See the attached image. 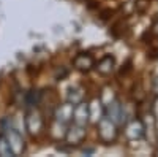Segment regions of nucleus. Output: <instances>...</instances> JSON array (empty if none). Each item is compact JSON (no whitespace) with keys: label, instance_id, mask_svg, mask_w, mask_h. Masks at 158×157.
I'll use <instances>...</instances> for the list:
<instances>
[{"label":"nucleus","instance_id":"nucleus-1","mask_svg":"<svg viewBox=\"0 0 158 157\" xmlns=\"http://www.w3.org/2000/svg\"><path fill=\"white\" fill-rule=\"evenodd\" d=\"M6 140L10 143L13 155H19L24 151V140H22V137L16 132V130H13V129L6 130Z\"/></svg>","mask_w":158,"mask_h":157},{"label":"nucleus","instance_id":"nucleus-2","mask_svg":"<svg viewBox=\"0 0 158 157\" xmlns=\"http://www.w3.org/2000/svg\"><path fill=\"white\" fill-rule=\"evenodd\" d=\"M25 127H27V130L32 135L40 133V130L43 129V119H41V116H40V113L30 111L27 114V117H25Z\"/></svg>","mask_w":158,"mask_h":157},{"label":"nucleus","instance_id":"nucleus-3","mask_svg":"<svg viewBox=\"0 0 158 157\" xmlns=\"http://www.w3.org/2000/svg\"><path fill=\"white\" fill-rule=\"evenodd\" d=\"M0 155H2V157L13 155L11 148H10V143H8L6 137H0Z\"/></svg>","mask_w":158,"mask_h":157},{"label":"nucleus","instance_id":"nucleus-4","mask_svg":"<svg viewBox=\"0 0 158 157\" xmlns=\"http://www.w3.org/2000/svg\"><path fill=\"white\" fill-rule=\"evenodd\" d=\"M74 117H76V122H84L87 119V107L85 105H81L74 110Z\"/></svg>","mask_w":158,"mask_h":157}]
</instances>
